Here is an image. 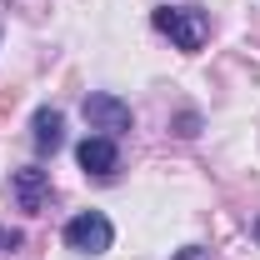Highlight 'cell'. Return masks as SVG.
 Wrapping results in <instances>:
<instances>
[{
  "mask_svg": "<svg viewBox=\"0 0 260 260\" xmlns=\"http://www.w3.org/2000/svg\"><path fill=\"white\" fill-rule=\"evenodd\" d=\"M155 30L170 35L180 50H200V45L210 40V20H205V10H195V5H165V10H155Z\"/></svg>",
  "mask_w": 260,
  "mask_h": 260,
  "instance_id": "cell-1",
  "label": "cell"
},
{
  "mask_svg": "<svg viewBox=\"0 0 260 260\" xmlns=\"http://www.w3.org/2000/svg\"><path fill=\"white\" fill-rule=\"evenodd\" d=\"M110 240H115V230H110V220H105L100 210H85V215H75V220L65 225V245H70L75 255H105Z\"/></svg>",
  "mask_w": 260,
  "mask_h": 260,
  "instance_id": "cell-2",
  "label": "cell"
},
{
  "mask_svg": "<svg viewBox=\"0 0 260 260\" xmlns=\"http://www.w3.org/2000/svg\"><path fill=\"white\" fill-rule=\"evenodd\" d=\"M10 195H15V205H20L25 215H40L45 200H50V175H45L40 165H25V170L10 175Z\"/></svg>",
  "mask_w": 260,
  "mask_h": 260,
  "instance_id": "cell-3",
  "label": "cell"
},
{
  "mask_svg": "<svg viewBox=\"0 0 260 260\" xmlns=\"http://www.w3.org/2000/svg\"><path fill=\"white\" fill-rule=\"evenodd\" d=\"M75 160H80L85 175H115V170H120V150H115L110 135H85L80 150H75Z\"/></svg>",
  "mask_w": 260,
  "mask_h": 260,
  "instance_id": "cell-4",
  "label": "cell"
},
{
  "mask_svg": "<svg viewBox=\"0 0 260 260\" xmlns=\"http://www.w3.org/2000/svg\"><path fill=\"white\" fill-rule=\"evenodd\" d=\"M85 120L95 130H130V105L115 95H85Z\"/></svg>",
  "mask_w": 260,
  "mask_h": 260,
  "instance_id": "cell-5",
  "label": "cell"
},
{
  "mask_svg": "<svg viewBox=\"0 0 260 260\" xmlns=\"http://www.w3.org/2000/svg\"><path fill=\"white\" fill-rule=\"evenodd\" d=\"M30 125H35V150H40V155H55L60 140H65V115H60V110H50V105H40Z\"/></svg>",
  "mask_w": 260,
  "mask_h": 260,
  "instance_id": "cell-6",
  "label": "cell"
},
{
  "mask_svg": "<svg viewBox=\"0 0 260 260\" xmlns=\"http://www.w3.org/2000/svg\"><path fill=\"white\" fill-rule=\"evenodd\" d=\"M15 245H20V230H5V225H0V250H15Z\"/></svg>",
  "mask_w": 260,
  "mask_h": 260,
  "instance_id": "cell-7",
  "label": "cell"
},
{
  "mask_svg": "<svg viewBox=\"0 0 260 260\" xmlns=\"http://www.w3.org/2000/svg\"><path fill=\"white\" fill-rule=\"evenodd\" d=\"M175 260H210V250H200V245H185V250H180Z\"/></svg>",
  "mask_w": 260,
  "mask_h": 260,
  "instance_id": "cell-8",
  "label": "cell"
},
{
  "mask_svg": "<svg viewBox=\"0 0 260 260\" xmlns=\"http://www.w3.org/2000/svg\"><path fill=\"white\" fill-rule=\"evenodd\" d=\"M255 235H260V230H255Z\"/></svg>",
  "mask_w": 260,
  "mask_h": 260,
  "instance_id": "cell-9",
  "label": "cell"
}]
</instances>
